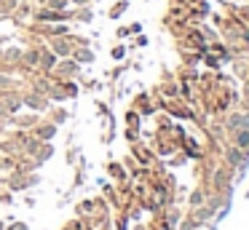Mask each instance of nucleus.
Listing matches in <instances>:
<instances>
[{
    "label": "nucleus",
    "mask_w": 249,
    "mask_h": 230,
    "mask_svg": "<svg viewBox=\"0 0 249 230\" xmlns=\"http://www.w3.org/2000/svg\"><path fill=\"white\" fill-rule=\"evenodd\" d=\"M236 144H238V147H247V144H249V131H241V134H238Z\"/></svg>",
    "instance_id": "f257e3e1"
},
{
    "label": "nucleus",
    "mask_w": 249,
    "mask_h": 230,
    "mask_svg": "<svg viewBox=\"0 0 249 230\" xmlns=\"http://www.w3.org/2000/svg\"><path fill=\"white\" fill-rule=\"evenodd\" d=\"M231 160H233V163H241V153H238V150H231Z\"/></svg>",
    "instance_id": "f03ea898"
}]
</instances>
